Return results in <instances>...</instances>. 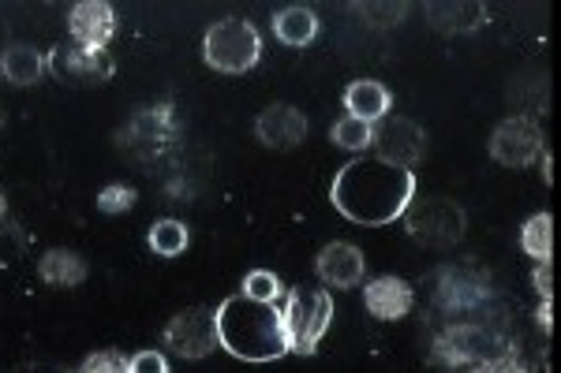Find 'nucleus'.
I'll return each instance as SVG.
<instances>
[{
  "label": "nucleus",
  "instance_id": "obj_1",
  "mask_svg": "<svg viewBox=\"0 0 561 373\" xmlns=\"http://www.w3.org/2000/svg\"><path fill=\"white\" fill-rule=\"evenodd\" d=\"M415 198L412 168L382 165V161H352L333 176L330 202L341 217L364 229H382L404 217Z\"/></svg>",
  "mask_w": 561,
  "mask_h": 373
},
{
  "label": "nucleus",
  "instance_id": "obj_2",
  "mask_svg": "<svg viewBox=\"0 0 561 373\" xmlns=\"http://www.w3.org/2000/svg\"><path fill=\"white\" fill-rule=\"evenodd\" d=\"M217 325V348H225L232 359L243 362H277L288 354V336L280 311L274 303H255L240 291L229 295L214 311Z\"/></svg>",
  "mask_w": 561,
  "mask_h": 373
},
{
  "label": "nucleus",
  "instance_id": "obj_3",
  "mask_svg": "<svg viewBox=\"0 0 561 373\" xmlns=\"http://www.w3.org/2000/svg\"><path fill=\"white\" fill-rule=\"evenodd\" d=\"M280 322H285L288 351L314 354V351H319L325 329H330V322H333L330 291H322V288H296V291H288L285 311H280Z\"/></svg>",
  "mask_w": 561,
  "mask_h": 373
},
{
  "label": "nucleus",
  "instance_id": "obj_4",
  "mask_svg": "<svg viewBox=\"0 0 561 373\" xmlns=\"http://www.w3.org/2000/svg\"><path fill=\"white\" fill-rule=\"evenodd\" d=\"M404 229L420 247H431V250H449L465 240V229H468V217L454 198L446 195H434V198H420L404 209Z\"/></svg>",
  "mask_w": 561,
  "mask_h": 373
},
{
  "label": "nucleus",
  "instance_id": "obj_5",
  "mask_svg": "<svg viewBox=\"0 0 561 373\" xmlns=\"http://www.w3.org/2000/svg\"><path fill=\"white\" fill-rule=\"evenodd\" d=\"M262 57V38L248 20H221L206 31L203 60L221 75H243Z\"/></svg>",
  "mask_w": 561,
  "mask_h": 373
},
{
  "label": "nucleus",
  "instance_id": "obj_6",
  "mask_svg": "<svg viewBox=\"0 0 561 373\" xmlns=\"http://www.w3.org/2000/svg\"><path fill=\"white\" fill-rule=\"evenodd\" d=\"M53 79L60 86L71 90H90L105 86L113 79V57L105 49H83V45H57V49L45 57Z\"/></svg>",
  "mask_w": 561,
  "mask_h": 373
},
{
  "label": "nucleus",
  "instance_id": "obj_7",
  "mask_svg": "<svg viewBox=\"0 0 561 373\" xmlns=\"http://www.w3.org/2000/svg\"><path fill=\"white\" fill-rule=\"evenodd\" d=\"M542 153V127L531 116H510L494 127L491 158L505 168H528Z\"/></svg>",
  "mask_w": 561,
  "mask_h": 373
},
{
  "label": "nucleus",
  "instance_id": "obj_8",
  "mask_svg": "<svg viewBox=\"0 0 561 373\" xmlns=\"http://www.w3.org/2000/svg\"><path fill=\"white\" fill-rule=\"evenodd\" d=\"M165 343L180 359L198 362L217 348V325L210 306H187L165 325Z\"/></svg>",
  "mask_w": 561,
  "mask_h": 373
},
{
  "label": "nucleus",
  "instance_id": "obj_9",
  "mask_svg": "<svg viewBox=\"0 0 561 373\" xmlns=\"http://www.w3.org/2000/svg\"><path fill=\"white\" fill-rule=\"evenodd\" d=\"M370 145L378 150L375 161L409 168L423 158V150H427V135H423V127L409 120V116H389L382 127H375V142Z\"/></svg>",
  "mask_w": 561,
  "mask_h": 373
},
{
  "label": "nucleus",
  "instance_id": "obj_10",
  "mask_svg": "<svg viewBox=\"0 0 561 373\" xmlns=\"http://www.w3.org/2000/svg\"><path fill=\"white\" fill-rule=\"evenodd\" d=\"M68 31L83 49H105L116 31L113 4H105V0H79L68 15Z\"/></svg>",
  "mask_w": 561,
  "mask_h": 373
},
{
  "label": "nucleus",
  "instance_id": "obj_11",
  "mask_svg": "<svg viewBox=\"0 0 561 373\" xmlns=\"http://www.w3.org/2000/svg\"><path fill=\"white\" fill-rule=\"evenodd\" d=\"M255 135L270 150H296L307 139V116L293 105H270L255 120Z\"/></svg>",
  "mask_w": 561,
  "mask_h": 373
},
{
  "label": "nucleus",
  "instance_id": "obj_12",
  "mask_svg": "<svg viewBox=\"0 0 561 373\" xmlns=\"http://www.w3.org/2000/svg\"><path fill=\"white\" fill-rule=\"evenodd\" d=\"M412 303H415V295H412L409 280H401V277H378L364 288V306L378 322H401V317L412 314Z\"/></svg>",
  "mask_w": 561,
  "mask_h": 373
},
{
  "label": "nucleus",
  "instance_id": "obj_13",
  "mask_svg": "<svg viewBox=\"0 0 561 373\" xmlns=\"http://www.w3.org/2000/svg\"><path fill=\"white\" fill-rule=\"evenodd\" d=\"M491 348L494 340L476 325H449L434 343V359L446 362V366H465V362H479Z\"/></svg>",
  "mask_w": 561,
  "mask_h": 373
},
{
  "label": "nucleus",
  "instance_id": "obj_14",
  "mask_svg": "<svg viewBox=\"0 0 561 373\" xmlns=\"http://www.w3.org/2000/svg\"><path fill=\"white\" fill-rule=\"evenodd\" d=\"M314 269H319L322 284L356 288L359 280H364V272H367V261H364V250L352 247V243H330V247L319 254Z\"/></svg>",
  "mask_w": 561,
  "mask_h": 373
},
{
  "label": "nucleus",
  "instance_id": "obj_15",
  "mask_svg": "<svg viewBox=\"0 0 561 373\" xmlns=\"http://www.w3.org/2000/svg\"><path fill=\"white\" fill-rule=\"evenodd\" d=\"M389 105H393V97H389V90L382 83H375V79H359V83H352L345 90L348 116H356V120H364V124L382 120L389 113Z\"/></svg>",
  "mask_w": 561,
  "mask_h": 373
},
{
  "label": "nucleus",
  "instance_id": "obj_16",
  "mask_svg": "<svg viewBox=\"0 0 561 373\" xmlns=\"http://www.w3.org/2000/svg\"><path fill=\"white\" fill-rule=\"evenodd\" d=\"M274 34L285 45H293V49H304V45H311L314 34H319V15H314L307 4L280 8L274 15Z\"/></svg>",
  "mask_w": 561,
  "mask_h": 373
},
{
  "label": "nucleus",
  "instance_id": "obj_17",
  "mask_svg": "<svg viewBox=\"0 0 561 373\" xmlns=\"http://www.w3.org/2000/svg\"><path fill=\"white\" fill-rule=\"evenodd\" d=\"M38 277L49 288H76L87 280V261L76 250H49L38 261Z\"/></svg>",
  "mask_w": 561,
  "mask_h": 373
},
{
  "label": "nucleus",
  "instance_id": "obj_18",
  "mask_svg": "<svg viewBox=\"0 0 561 373\" xmlns=\"http://www.w3.org/2000/svg\"><path fill=\"white\" fill-rule=\"evenodd\" d=\"M427 20L431 26L446 34H460V31H476L486 20L483 4H427Z\"/></svg>",
  "mask_w": 561,
  "mask_h": 373
},
{
  "label": "nucleus",
  "instance_id": "obj_19",
  "mask_svg": "<svg viewBox=\"0 0 561 373\" xmlns=\"http://www.w3.org/2000/svg\"><path fill=\"white\" fill-rule=\"evenodd\" d=\"M42 53L31 49V45H12V49H4V57H0V71H4L8 83L15 86H31L42 79Z\"/></svg>",
  "mask_w": 561,
  "mask_h": 373
},
{
  "label": "nucleus",
  "instance_id": "obj_20",
  "mask_svg": "<svg viewBox=\"0 0 561 373\" xmlns=\"http://www.w3.org/2000/svg\"><path fill=\"white\" fill-rule=\"evenodd\" d=\"M520 247H524L528 258L550 261V247H554V221H550V213H536L528 224H524Z\"/></svg>",
  "mask_w": 561,
  "mask_h": 373
},
{
  "label": "nucleus",
  "instance_id": "obj_21",
  "mask_svg": "<svg viewBox=\"0 0 561 373\" xmlns=\"http://www.w3.org/2000/svg\"><path fill=\"white\" fill-rule=\"evenodd\" d=\"M184 247H187V224L165 217V221H158L150 229V250L161 254V258H176V254H184Z\"/></svg>",
  "mask_w": 561,
  "mask_h": 373
},
{
  "label": "nucleus",
  "instance_id": "obj_22",
  "mask_svg": "<svg viewBox=\"0 0 561 373\" xmlns=\"http://www.w3.org/2000/svg\"><path fill=\"white\" fill-rule=\"evenodd\" d=\"M333 142L348 153H364L370 150V142H375V124H364V120H356V116H341V120L333 124Z\"/></svg>",
  "mask_w": 561,
  "mask_h": 373
},
{
  "label": "nucleus",
  "instance_id": "obj_23",
  "mask_svg": "<svg viewBox=\"0 0 561 373\" xmlns=\"http://www.w3.org/2000/svg\"><path fill=\"white\" fill-rule=\"evenodd\" d=\"M243 295L255 299V303H277L280 280L274 277V272L255 269V272H248V277H243Z\"/></svg>",
  "mask_w": 561,
  "mask_h": 373
},
{
  "label": "nucleus",
  "instance_id": "obj_24",
  "mask_svg": "<svg viewBox=\"0 0 561 373\" xmlns=\"http://www.w3.org/2000/svg\"><path fill=\"white\" fill-rule=\"evenodd\" d=\"M135 187H128V184H108L102 195H98V209L102 213H108V217H116V213H128V209L135 206Z\"/></svg>",
  "mask_w": 561,
  "mask_h": 373
},
{
  "label": "nucleus",
  "instance_id": "obj_25",
  "mask_svg": "<svg viewBox=\"0 0 561 373\" xmlns=\"http://www.w3.org/2000/svg\"><path fill=\"white\" fill-rule=\"evenodd\" d=\"M79 373H131L128 359H124L121 351H94L83 359V366Z\"/></svg>",
  "mask_w": 561,
  "mask_h": 373
},
{
  "label": "nucleus",
  "instance_id": "obj_26",
  "mask_svg": "<svg viewBox=\"0 0 561 373\" xmlns=\"http://www.w3.org/2000/svg\"><path fill=\"white\" fill-rule=\"evenodd\" d=\"M128 366H131V373H169V362H165V354H161V351L131 354Z\"/></svg>",
  "mask_w": 561,
  "mask_h": 373
},
{
  "label": "nucleus",
  "instance_id": "obj_27",
  "mask_svg": "<svg viewBox=\"0 0 561 373\" xmlns=\"http://www.w3.org/2000/svg\"><path fill=\"white\" fill-rule=\"evenodd\" d=\"M472 373H528V366L520 359H513V354H497V359L479 362Z\"/></svg>",
  "mask_w": 561,
  "mask_h": 373
},
{
  "label": "nucleus",
  "instance_id": "obj_28",
  "mask_svg": "<svg viewBox=\"0 0 561 373\" xmlns=\"http://www.w3.org/2000/svg\"><path fill=\"white\" fill-rule=\"evenodd\" d=\"M12 373H71V370L49 359H31V362H23V366H15Z\"/></svg>",
  "mask_w": 561,
  "mask_h": 373
},
{
  "label": "nucleus",
  "instance_id": "obj_29",
  "mask_svg": "<svg viewBox=\"0 0 561 373\" xmlns=\"http://www.w3.org/2000/svg\"><path fill=\"white\" fill-rule=\"evenodd\" d=\"M531 284H536V291L542 299H550V291H554V272H550V261H539L536 277H531Z\"/></svg>",
  "mask_w": 561,
  "mask_h": 373
},
{
  "label": "nucleus",
  "instance_id": "obj_30",
  "mask_svg": "<svg viewBox=\"0 0 561 373\" xmlns=\"http://www.w3.org/2000/svg\"><path fill=\"white\" fill-rule=\"evenodd\" d=\"M536 322H539V329H542V333H550V299H542V306H539Z\"/></svg>",
  "mask_w": 561,
  "mask_h": 373
},
{
  "label": "nucleus",
  "instance_id": "obj_31",
  "mask_svg": "<svg viewBox=\"0 0 561 373\" xmlns=\"http://www.w3.org/2000/svg\"><path fill=\"white\" fill-rule=\"evenodd\" d=\"M0 217H4V195H0Z\"/></svg>",
  "mask_w": 561,
  "mask_h": 373
}]
</instances>
